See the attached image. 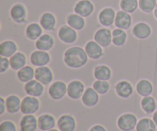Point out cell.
<instances>
[{
	"label": "cell",
	"mask_w": 157,
	"mask_h": 131,
	"mask_svg": "<svg viewBox=\"0 0 157 131\" xmlns=\"http://www.w3.org/2000/svg\"><path fill=\"white\" fill-rule=\"evenodd\" d=\"M88 61V56L82 48L75 46L69 48L64 54V61L66 65L72 69L84 67Z\"/></svg>",
	"instance_id": "obj_1"
},
{
	"label": "cell",
	"mask_w": 157,
	"mask_h": 131,
	"mask_svg": "<svg viewBox=\"0 0 157 131\" xmlns=\"http://www.w3.org/2000/svg\"><path fill=\"white\" fill-rule=\"evenodd\" d=\"M58 35L62 42L67 44H74L78 39V33L76 30L68 25L61 26L58 29Z\"/></svg>",
	"instance_id": "obj_2"
},
{
	"label": "cell",
	"mask_w": 157,
	"mask_h": 131,
	"mask_svg": "<svg viewBox=\"0 0 157 131\" xmlns=\"http://www.w3.org/2000/svg\"><path fill=\"white\" fill-rule=\"evenodd\" d=\"M40 107V102L35 97H25L21 101V112L23 114H34L38 110Z\"/></svg>",
	"instance_id": "obj_3"
},
{
	"label": "cell",
	"mask_w": 157,
	"mask_h": 131,
	"mask_svg": "<svg viewBox=\"0 0 157 131\" xmlns=\"http://www.w3.org/2000/svg\"><path fill=\"white\" fill-rule=\"evenodd\" d=\"M10 17L17 24H23L27 21V10L22 3L17 2L10 9Z\"/></svg>",
	"instance_id": "obj_4"
},
{
	"label": "cell",
	"mask_w": 157,
	"mask_h": 131,
	"mask_svg": "<svg viewBox=\"0 0 157 131\" xmlns=\"http://www.w3.org/2000/svg\"><path fill=\"white\" fill-rule=\"evenodd\" d=\"M137 118L133 114H124L117 120V126L123 131H132L137 124Z\"/></svg>",
	"instance_id": "obj_5"
},
{
	"label": "cell",
	"mask_w": 157,
	"mask_h": 131,
	"mask_svg": "<svg viewBox=\"0 0 157 131\" xmlns=\"http://www.w3.org/2000/svg\"><path fill=\"white\" fill-rule=\"evenodd\" d=\"M67 92V86L64 81H56L52 83L48 88V94L53 100H61Z\"/></svg>",
	"instance_id": "obj_6"
},
{
	"label": "cell",
	"mask_w": 157,
	"mask_h": 131,
	"mask_svg": "<svg viewBox=\"0 0 157 131\" xmlns=\"http://www.w3.org/2000/svg\"><path fill=\"white\" fill-rule=\"evenodd\" d=\"M116 11L111 7H106L101 9L98 14V21L102 26L110 27L114 24Z\"/></svg>",
	"instance_id": "obj_7"
},
{
	"label": "cell",
	"mask_w": 157,
	"mask_h": 131,
	"mask_svg": "<svg viewBox=\"0 0 157 131\" xmlns=\"http://www.w3.org/2000/svg\"><path fill=\"white\" fill-rule=\"evenodd\" d=\"M94 41L102 48H107L112 43V32L107 28H101L96 31L94 35Z\"/></svg>",
	"instance_id": "obj_8"
},
{
	"label": "cell",
	"mask_w": 157,
	"mask_h": 131,
	"mask_svg": "<svg viewBox=\"0 0 157 131\" xmlns=\"http://www.w3.org/2000/svg\"><path fill=\"white\" fill-rule=\"evenodd\" d=\"M94 10V6L93 2L90 0H79L77 2L74 7L75 13L84 17L87 18L92 15Z\"/></svg>",
	"instance_id": "obj_9"
},
{
	"label": "cell",
	"mask_w": 157,
	"mask_h": 131,
	"mask_svg": "<svg viewBox=\"0 0 157 131\" xmlns=\"http://www.w3.org/2000/svg\"><path fill=\"white\" fill-rule=\"evenodd\" d=\"M85 91V87L81 81L78 80L72 81L67 84V96L72 100H78L82 98Z\"/></svg>",
	"instance_id": "obj_10"
},
{
	"label": "cell",
	"mask_w": 157,
	"mask_h": 131,
	"mask_svg": "<svg viewBox=\"0 0 157 131\" xmlns=\"http://www.w3.org/2000/svg\"><path fill=\"white\" fill-rule=\"evenodd\" d=\"M51 56L48 52L44 51H34L30 55V62L35 67H42L49 64Z\"/></svg>",
	"instance_id": "obj_11"
},
{
	"label": "cell",
	"mask_w": 157,
	"mask_h": 131,
	"mask_svg": "<svg viewBox=\"0 0 157 131\" xmlns=\"http://www.w3.org/2000/svg\"><path fill=\"white\" fill-rule=\"evenodd\" d=\"M132 35L138 39H147L151 35L152 29L149 24L146 22H138L132 28Z\"/></svg>",
	"instance_id": "obj_12"
},
{
	"label": "cell",
	"mask_w": 157,
	"mask_h": 131,
	"mask_svg": "<svg viewBox=\"0 0 157 131\" xmlns=\"http://www.w3.org/2000/svg\"><path fill=\"white\" fill-rule=\"evenodd\" d=\"M35 78L43 85H48L53 81V73L47 66L38 67L35 69Z\"/></svg>",
	"instance_id": "obj_13"
},
{
	"label": "cell",
	"mask_w": 157,
	"mask_h": 131,
	"mask_svg": "<svg viewBox=\"0 0 157 131\" xmlns=\"http://www.w3.org/2000/svg\"><path fill=\"white\" fill-rule=\"evenodd\" d=\"M84 50L89 58L92 60L100 59L104 55L103 48L95 41H89L84 45Z\"/></svg>",
	"instance_id": "obj_14"
},
{
	"label": "cell",
	"mask_w": 157,
	"mask_h": 131,
	"mask_svg": "<svg viewBox=\"0 0 157 131\" xmlns=\"http://www.w3.org/2000/svg\"><path fill=\"white\" fill-rule=\"evenodd\" d=\"M114 25L118 29L123 30H128L132 25V17L130 13L124 12L123 10H119L117 12L116 18H115Z\"/></svg>",
	"instance_id": "obj_15"
},
{
	"label": "cell",
	"mask_w": 157,
	"mask_h": 131,
	"mask_svg": "<svg viewBox=\"0 0 157 131\" xmlns=\"http://www.w3.org/2000/svg\"><path fill=\"white\" fill-rule=\"evenodd\" d=\"M25 91L28 95L32 97L38 98L43 94L44 92V85L41 82L35 80H32L25 84Z\"/></svg>",
	"instance_id": "obj_16"
},
{
	"label": "cell",
	"mask_w": 157,
	"mask_h": 131,
	"mask_svg": "<svg viewBox=\"0 0 157 131\" xmlns=\"http://www.w3.org/2000/svg\"><path fill=\"white\" fill-rule=\"evenodd\" d=\"M39 24L44 31L52 32L56 26V18L52 12H44L39 18Z\"/></svg>",
	"instance_id": "obj_17"
},
{
	"label": "cell",
	"mask_w": 157,
	"mask_h": 131,
	"mask_svg": "<svg viewBox=\"0 0 157 131\" xmlns=\"http://www.w3.org/2000/svg\"><path fill=\"white\" fill-rule=\"evenodd\" d=\"M81 100L86 107H94L99 101V94L93 87H87L86 88Z\"/></svg>",
	"instance_id": "obj_18"
},
{
	"label": "cell",
	"mask_w": 157,
	"mask_h": 131,
	"mask_svg": "<svg viewBox=\"0 0 157 131\" xmlns=\"http://www.w3.org/2000/svg\"><path fill=\"white\" fill-rule=\"evenodd\" d=\"M115 91L120 98L127 99L133 94V87L129 81H121L115 85Z\"/></svg>",
	"instance_id": "obj_19"
},
{
	"label": "cell",
	"mask_w": 157,
	"mask_h": 131,
	"mask_svg": "<svg viewBox=\"0 0 157 131\" xmlns=\"http://www.w3.org/2000/svg\"><path fill=\"white\" fill-rule=\"evenodd\" d=\"M58 129L61 131H75L76 128V122L75 118L68 114L60 117L57 122Z\"/></svg>",
	"instance_id": "obj_20"
},
{
	"label": "cell",
	"mask_w": 157,
	"mask_h": 131,
	"mask_svg": "<svg viewBox=\"0 0 157 131\" xmlns=\"http://www.w3.org/2000/svg\"><path fill=\"white\" fill-rule=\"evenodd\" d=\"M55 45V39L49 34H43L38 39L36 40L35 47L38 50L48 52Z\"/></svg>",
	"instance_id": "obj_21"
},
{
	"label": "cell",
	"mask_w": 157,
	"mask_h": 131,
	"mask_svg": "<svg viewBox=\"0 0 157 131\" xmlns=\"http://www.w3.org/2000/svg\"><path fill=\"white\" fill-rule=\"evenodd\" d=\"M38 127V120L33 114H26L20 121L21 131H36Z\"/></svg>",
	"instance_id": "obj_22"
},
{
	"label": "cell",
	"mask_w": 157,
	"mask_h": 131,
	"mask_svg": "<svg viewBox=\"0 0 157 131\" xmlns=\"http://www.w3.org/2000/svg\"><path fill=\"white\" fill-rule=\"evenodd\" d=\"M67 24L76 31H81L85 27L86 21L84 17L76 13H70L66 17Z\"/></svg>",
	"instance_id": "obj_23"
},
{
	"label": "cell",
	"mask_w": 157,
	"mask_h": 131,
	"mask_svg": "<svg viewBox=\"0 0 157 131\" xmlns=\"http://www.w3.org/2000/svg\"><path fill=\"white\" fill-rule=\"evenodd\" d=\"M18 51L16 43L11 40H6L0 44V55L5 58H11Z\"/></svg>",
	"instance_id": "obj_24"
},
{
	"label": "cell",
	"mask_w": 157,
	"mask_h": 131,
	"mask_svg": "<svg viewBox=\"0 0 157 131\" xmlns=\"http://www.w3.org/2000/svg\"><path fill=\"white\" fill-rule=\"evenodd\" d=\"M42 27L37 22H32L28 25L25 29V35L29 39L36 41L43 35Z\"/></svg>",
	"instance_id": "obj_25"
},
{
	"label": "cell",
	"mask_w": 157,
	"mask_h": 131,
	"mask_svg": "<svg viewBox=\"0 0 157 131\" xmlns=\"http://www.w3.org/2000/svg\"><path fill=\"white\" fill-rule=\"evenodd\" d=\"M55 127V119L51 114H42L38 118V127L41 130L47 131Z\"/></svg>",
	"instance_id": "obj_26"
},
{
	"label": "cell",
	"mask_w": 157,
	"mask_h": 131,
	"mask_svg": "<svg viewBox=\"0 0 157 131\" xmlns=\"http://www.w3.org/2000/svg\"><path fill=\"white\" fill-rule=\"evenodd\" d=\"M21 101L16 95H10L6 99V111L11 114H14L21 110Z\"/></svg>",
	"instance_id": "obj_27"
},
{
	"label": "cell",
	"mask_w": 157,
	"mask_h": 131,
	"mask_svg": "<svg viewBox=\"0 0 157 131\" xmlns=\"http://www.w3.org/2000/svg\"><path fill=\"white\" fill-rule=\"evenodd\" d=\"M9 61H10V67H12V69L18 71V70L25 66L27 59L25 54H23L22 52H17L15 55L9 58Z\"/></svg>",
	"instance_id": "obj_28"
},
{
	"label": "cell",
	"mask_w": 157,
	"mask_h": 131,
	"mask_svg": "<svg viewBox=\"0 0 157 131\" xmlns=\"http://www.w3.org/2000/svg\"><path fill=\"white\" fill-rule=\"evenodd\" d=\"M94 75L97 80L100 81H108L112 76V71L108 66L101 64L94 69Z\"/></svg>",
	"instance_id": "obj_29"
},
{
	"label": "cell",
	"mask_w": 157,
	"mask_h": 131,
	"mask_svg": "<svg viewBox=\"0 0 157 131\" xmlns=\"http://www.w3.org/2000/svg\"><path fill=\"white\" fill-rule=\"evenodd\" d=\"M136 89L137 93L142 97H148L152 94L153 91V86L150 81L142 79L136 84Z\"/></svg>",
	"instance_id": "obj_30"
},
{
	"label": "cell",
	"mask_w": 157,
	"mask_h": 131,
	"mask_svg": "<svg viewBox=\"0 0 157 131\" xmlns=\"http://www.w3.org/2000/svg\"><path fill=\"white\" fill-rule=\"evenodd\" d=\"M35 75V70L29 65H25L17 72V77L18 80L22 83H27L33 80Z\"/></svg>",
	"instance_id": "obj_31"
},
{
	"label": "cell",
	"mask_w": 157,
	"mask_h": 131,
	"mask_svg": "<svg viewBox=\"0 0 157 131\" xmlns=\"http://www.w3.org/2000/svg\"><path fill=\"white\" fill-rule=\"evenodd\" d=\"M127 38V35L125 30L117 28L112 31V43L115 46L121 47L125 44Z\"/></svg>",
	"instance_id": "obj_32"
},
{
	"label": "cell",
	"mask_w": 157,
	"mask_h": 131,
	"mask_svg": "<svg viewBox=\"0 0 157 131\" xmlns=\"http://www.w3.org/2000/svg\"><path fill=\"white\" fill-rule=\"evenodd\" d=\"M141 107L146 114H153L156 110V102L152 97H144L141 100Z\"/></svg>",
	"instance_id": "obj_33"
},
{
	"label": "cell",
	"mask_w": 157,
	"mask_h": 131,
	"mask_svg": "<svg viewBox=\"0 0 157 131\" xmlns=\"http://www.w3.org/2000/svg\"><path fill=\"white\" fill-rule=\"evenodd\" d=\"M156 125L154 121L150 118H143L137 123L136 131H156Z\"/></svg>",
	"instance_id": "obj_34"
},
{
	"label": "cell",
	"mask_w": 157,
	"mask_h": 131,
	"mask_svg": "<svg viewBox=\"0 0 157 131\" xmlns=\"http://www.w3.org/2000/svg\"><path fill=\"white\" fill-rule=\"evenodd\" d=\"M139 6V0H121L120 1V8L121 10L127 12L133 13L137 9Z\"/></svg>",
	"instance_id": "obj_35"
},
{
	"label": "cell",
	"mask_w": 157,
	"mask_h": 131,
	"mask_svg": "<svg viewBox=\"0 0 157 131\" xmlns=\"http://www.w3.org/2000/svg\"><path fill=\"white\" fill-rule=\"evenodd\" d=\"M157 5V0H139V7L144 13H151Z\"/></svg>",
	"instance_id": "obj_36"
},
{
	"label": "cell",
	"mask_w": 157,
	"mask_h": 131,
	"mask_svg": "<svg viewBox=\"0 0 157 131\" xmlns=\"http://www.w3.org/2000/svg\"><path fill=\"white\" fill-rule=\"evenodd\" d=\"M93 88L99 94H105L110 90V85L107 81H100L97 80L93 83Z\"/></svg>",
	"instance_id": "obj_37"
},
{
	"label": "cell",
	"mask_w": 157,
	"mask_h": 131,
	"mask_svg": "<svg viewBox=\"0 0 157 131\" xmlns=\"http://www.w3.org/2000/svg\"><path fill=\"white\" fill-rule=\"evenodd\" d=\"M0 131H16V127L12 121H4L0 125Z\"/></svg>",
	"instance_id": "obj_38"
},
{
	"label": "cell",
	"mask_w": 157,
	"mask_h": 131,
	"mask_svg": "<svg viewBox=\"0 0 157 131\" xmlns=\"http://www.w3.org/2000/svg\"><path fill=\"white\" fill-rule=\"evenodd\" d=\"M10 67V61L8 58L1 57L0 59V73L2 74L8 71V69Z\"/></svg>",
	"instance_id": "obj_39"
},
{
	"label": "cell",
	"mask_w": 157,
	"mask_h": 131,
	"mask_svg": "<svg viewBox=\"0 0 157 131\" xmlns=\"http://www.w3.org/2000/svg\"><path fill=\"white\" fill-rule=\"evenodd\" d=\"M6 110V100L3 98H0V115L3 114Z\"/></svg>",
	"instance_id": "obj_40"
},
{
	"label": "cell",
	"mask_w": 157,
	"mask_h": 131,
	"mask_svg": "<svg viewBox=\"0 0 157 131\" xmlns=\"http://www.w3.org/2000/svg\"><path fill=\"white\" fill-rule=\"evenodd\" d=\"M89 131H107L103 126L101 125H94L90 129Z\"/></svg>",
	"instance_id": "obj_41"
},
{
	"label": "cell",
	"mask_w": 157,
	"mask_h": 131,
	"mask_svg": "<svg viewBox=\"0 0 157 131\" xmlns=\"http://www.w3.org/2000/svg\"><path fill=\"white\" fill-rule=\"evenodd\" d=\"M153 121H154L155 124L156 125L157 127V110H156V111L153 113Z\"/></svg>",
	"instance_id": "obj_42"
},
{
	"label": "cell",
	"mask_w": 157,
	"mask_h": 131,
	"mask_svg": "<svg viewBox=\"0 0 157 131\" xmlns=\"http://www.w3.org/2000/svg\"><path fill=\"white\" fill-rule=\"evenodd\" d=\"M153 13H154V16H155V18H156V20H157V5H156V8H155L154 11H153Z\"/></svg>",
	"instance_id": "obj_43"
},
{
	"label": "cell",
	"mask_w": 157,
	"mask_h": 131,
	"mask_svg": "<svg viewBox=\"0 0 157 131\" xmlns=\"http://www.w3.org/2000/svg\"><path fill=\"white\" fill-rule=\"evenodd\" d=\"M47 131H61L60 130H57V129H52V130H49Z\"/></svg>",
	"instance_id": "obj_44"
}]
</instances>
